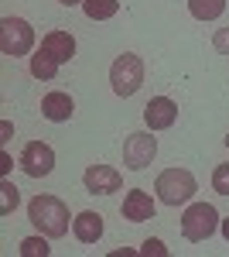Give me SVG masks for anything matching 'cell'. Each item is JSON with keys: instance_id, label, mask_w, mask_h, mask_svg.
<instances>
[{"instance_id": "cell-1", "label": "cell", "mask_w": 229, "mask_h": 257, "mask_svg": "<svg viewBox=\"0 0 229 257\" xmlns=\"http://www.w3.org/2000/svg\"><path fill=\"white\" fill-rule=\"evenodd\" d=\"M28 219L35 223V230L45 237H65L69 233V223L76 216H69V206L58 196H35L28 202Z\"/></svg>"}, {"instance_id": "cell-2", "label": "cell", "mask_w": 229, "mask_h": 257, "mask_svg": "<svg viewBox=\"0 0 229 257\" xmlns=\"http://www.w3.org/2000/svg\"><path fill=\"white\" fill-rule=\"evenodd\" d=\"M154 192H157V199H161L164 206H181V202H188V199L198 192V182H195V175L185 172V168H168V172L157 175Z\"/></svg>"}, {"instance_id": "cell-3", "label": "cell", "mask_w": 229, "mask_h": 257, "mask_svg": "<svg viewBox=\"0 0 229 257\" xmlns=\"http://www.w3.org/2000/svg\"><path fill=\"white\" fill-rule=\"evenodd\" d=\"M219 223L222 219H219L212 202H191L188 209H185V216H181V233L191 243H202V240H209L219 230Z\"/></svg>"}, {"instance_id": "cell-4", "label": "cell", "mask_w": 229, "mask_h": 257, "mask_svg": "<svg viewBox=\"0 0 229 257\" xmlns=\"http://www.w3.org/2000/svg\"><path fill=\"white\" fill-rule=\"evenodd\" d=\"M110 86H113L116 96H134L144 86V62H140V55H130V52L116 55L113 65H110Z\"/></svg>"}, {"instance_id": "cell-5", "label": "cell", "mask_w": 229, "mask_h": 257, "mask_svg": "<svg viewBox=\"0 0 229 257\" xmlns=\"http://www.w3.org/2000/svg\"><path fill=\"white\" fill-rule=\"evenodd\" d=\"M35 45V31L24 18H4L0 21V52L18 59V55H28Z\"/></svg>"}, {"instance_id": "cell-6", "label": "cell", "mask_w": 229, "mask_h": 257, "mask_svg": "<svg viewBox=\"0 0 229 257\" xmlns=\"http://www.w3.org/2000/svg\"><path fill=\"white\" fill-rule=\"evenodd\" d=\"M154 155H157V141L151 134H144V131L127 134V141H123V165L130 172H144L154 161Z\"/></svg>"}, {"instance_id": "cell-7", "label": "cell", "mask_w": 229, "mask_h": 257, "mask_svg": "<svg viewBox=\"0 0 229 257\" xmlns=\"http://www.w3.org/2000/svg\"><path fill=\"white\" fill-rule=\"evenodd\" d=\"M21 168H24V175H31V178L52 175V168H55V151H52L45 141H31V144L21 151Z\"/></svg>"}, {"instance_id": "cell-8", "label": "cell", "mask_w": 229, "mask_h": 257, "mask_svg": "<svg viewBox=\"0 0 229 257\" xmlns=\"http://www.w3.org/2000/svg\"><path fill=\"white\" fill-rule=\"evenodd\" d=\"M82 182H86V189L93 196H113V192H120V185H123V175L116 168H110V165H89Z\"/></svg>"}, {"instance_id": "cell-9", "label": "cell", "mask_w": 229, "mask_h": 257, "mask_svg": "<svg viewBox=\"0 0 229 257\" xmlns=\"http://www.w3.org/2000/svg\"><path fill=\"white\" fill-rule=\"evenodd\" d=\"M174 120H178V103L168 96H154L147 106H144V123L151 131H168Z\"/></svg>"}, {"instance_id": "cell-10", "label": "cell", "mask_w": 229, "mask_h": 257, "mask_svg": "<svg viewBox=\"0 0 229 257\" xmlns=\"http://www.w3.org/2000/svg\"><path fill=\"white\" fill-rule=\"evenodd\" d=\"M76 113V103L69 93H62V89H52V93H45L41 99V117L52 120V123H65V120H72Z\"/></svg>"}, {"instance_id": "cell-11", "label": "cell", "mask_w": 229, "mask_h": 257, "mask_svg": "<svg viewBox=\"0 0 229 257\" xmlns=\"http://www.w3.org/2000/svg\"><path fill=\"white\" fill-rule=\"evenodd\" d=\"M123 219H130V223L154 219V199H151V192H144V189H130V192L123 196Z\"/></svg>"}, {"instance_id": "cell-12", "label": "cell", "mask_w": 229, "mask_h": 257, "mask_svg": "<svg viewBox=\"0 0 229 257\" xmlns=\"http://www.w3.org/2000/svg\"><path fill=\"white\" fill-rule=\"evenodd\" d=\"M41 48H48L62 65L76 59V38H72L69 31H48V35L41 38Z\"/></svg>"}, {"instance_id": "cell-13", "label": "cell", "mask_w": 229, "mask_h": 257, "mask_svg": "<svg viewBox=\"0 0 229 257\" xmlns=\"http://www.w3.org/2000/svg\"><path fill=\"white\" fill-rule=\"evenodd\" d=\"M72 233H76V240H82V243H96V240L103 237V216L93 213V209L79 213V216L72 219Z\"/></svg>"}, {"instance_id": "cell-14", "label": "cell", "mask_w": 229, "mask_h": 257, "mask_svg": "<svg viewBox=\"0 0 229 257\" xmlns=\"http://www.w3.org/2000/svg\"><path fill=\"white\" fill-rule=\"evenodd\" d=\"M58 65H62V62H58L48 48H38V52L31 55V76H35V79H41V82H48V79H55Z\"/></svg>"}, {"instance_id": "cell-15", "label": "cell", "mask_w": 229, "mask_h": 257, "mask_svg": "<svg viewBox=\"0 0 229 257\" xmlns=\"http://www.w3.org/2000/svg\"><path fill=\"white\" fill-rule=\"evenodd\" d=\"M188 11H191V18H198V21H215V18H222L226 0H188Z\"/></svg>"}, {"instance_id": "cell-16", "label": "cell", "mask_w": 229, "mask_h": 257, "mask_svg": "<svg viewBox=\"0 0 229 257\" xmlns=\"http://www.w3.org/2000/svg\"><path fill=\"white\" fill-rule=\"evenodd\" d=\"M82 11L89 21H110L120 11V0H82Z\"/></svg>"}, {"instance_id": "cell-17", "label": "cell", "mask_w": 229, "mask_h": 257, "mask_svg": "<svg viewBox=\"0 0 229 257\" xmlns=\"http://www.w3.org/2000/svg\"><path fill=\"white\" fill-rule=\"evenodd\" d=\"M48 240L52 237H24L21 240V257H48L52 254V247H48Z\"/></svg>"}, {"instance_id": "cell-18", "label": "cell", "mask_w": 229, "mask_h": 257, "mask_svg": "<svg viewBox=\"0 0 229 257\" xmlns=\"http://www.w3.org/2000/svg\"><path fill=\"white\" fill-rule=\"evenodd\" d=\"M18 209V185L14 182H4L0 185V216H11Z\"/></svg>"}, {"instance_id": "cell-19", "label": "cell", "mask_w": 229, "mask_h": 257, "mask_svg": "<svg viewBox=\"0 0 229 257\" xmlns=\"http://www.w3.org/2000/svg\"><path fill=\"white\" fill-rule=\"evenodd\" d=\"M212 189H215L219 196H229V165H215V172H212Z\"/></svg>"}, {"instance_id": "cell-20", "label": "cell", "mask_w": 229, "mask_h": 257, "mask_svg": "<svg viewBox=\"0 0 229 257\" xmlns=\"http://www.w3.org/2000/svg\"><path fill=\"white\" fill-rule=\"evenodd\" d=\"M140 254H147V257H164V254H168V247H164V243H161V240H144V247H140Z\"/></svg>"}, {"instance_id": "cell-21", "label": "cell", "mask_w": 229, "mask_h": 257, "mask_svg": "<svg viewBox=\"0 0 229 257\" xmlns=\"http://www.w3.org/2000/svg\"><path fill=\"white\" fill-rule=\"evenodd\" d=\"M212 45H215V52H219V55H229V28H219V31H215V38H212Z\"/></svg>"}, {"instance_id": "cell-22", "label": "cell", "mask_w": 229, "mask_h": 257, "mask_svg": "<svg viewBox=\"0 0 229 257\" xmlns=\"http://www.w3.org/2000/svg\"><path fill=\"white\" fill-rule=\"evenodd\" d=\"M219 230H222V237H226V240H229V216H226V219H222V223H219Z\"/></svg>"}, {"instance_id": "cell-23", "label": "cell", "mask_w": 229, "mask_h": 257, "mask_svg": "<svg viewBox=\"0 0 229 257\" xmlns=\"http://www.w3.org/2000/svg\"><path fill=\"white\" fill-rule=\"evenodd\" d=\"M62 7H76V4H82V0H58Z\"/></svg>"}, {"instance_id": "cell-24", "label": "cell", "mask_w": 229, "mask_h": 257, "mask_svg": "<svg viewBox=\"0 0 229 257\" xmlns=\"http://www.w3.org/2000/svg\"><path fill=\"white\" fill-rule=\"evenodd\" d=\"M226 148H229V134H226Z\"/></svg>"}]
</instances>
